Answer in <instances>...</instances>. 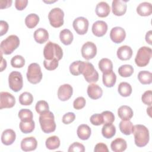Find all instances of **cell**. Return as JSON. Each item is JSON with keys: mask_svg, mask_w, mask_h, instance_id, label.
Listing matches in <instances>:
<instances>
[{"mask_svg": "<svg viewBox=\"0 0 152 152\" xmlns=\"http://www.w3.org/2000/svg\"><path fill=\"white\" fill-rule=\"evenodd\" d=\"M132 134L134 135V142L138 147L145 146L150 140L149 131L143 125H135L133 126Z\"/></svg>", "mask_w": 152, "mask_h": 152, "instance_id": "6da1fadb", "label": "cell"}, {"mask_svg": "<svg viewBox=\"0 0 152 152\" xmlns=\"http://www.w3.org/2000/svg\"><path fill=\"white\" fill-rule=\"evenodd\" d=\"M79 70L87 82L91 83H96L98 81L99 74L91 63L81 61Z\"/></svg>", "mask_w": 152, "mask_h": 152, "instance_id": "7a4b0ae2", "label": "cell"}, {"mask_svg": "<svg viewBox=\"0 0 152 152\" xmlns=\"http://www.w3.org/2000/svg\"><path fill=\"white\" fill-rule=\"evenodd\" d=\"M43 56L45 59L46 60L57 59L59 61L63 56V51L59 45L52 42H49L44 47Z\"/></svg>", "mask_w": 152, "mask_h": 152, "instance_id": "3957f363", "label": "cell"}, {"mask_svg": "<svg viewBox=\"0 0 152 152\" xmlns=\"http://www.w3.org/2000/svg\"><path fill=\"white\" fill-rule=\"evenodd\" d=\"M39 122L43 132L46 134L54 132L56 129V124L53 113L48 111L39 116Z\"/></svg>", "mask_w": 152, "mask_h": 152, "instance_id": "277c9868", "label": "cell"}, {"mask_svg": "<svg viewBox=\"0 0 152 152\" xmlns=\"http://www.w3.org/2000/svg\"><path fill=\"white\" fill-rule=\"evenodd\" d=\"M20 45V39L16 35H10L1 43V52L5 55L11 54Z\"/></svg>", "mask_w": 152, "mask_h": 152, "instance_id": "5b68a950", "label": "cell"}, {"mask_svg": "<svg viewBox=\"0 0 152 152\" xmlns=\"http://www.w3.org/2000/svg\"><path fill=\"white\" fill-rule=\"evenodd\" d=\"M152 55V50L147 46L141 47L135 58V62L139 67H144L147 65Z\"/></svg>", "mask_w": 152, "mask_h": 152, "instance_id": "8992f818", "label": "cell"}, {"mask_svg": "<svg viewBox=\"0 0 152 152\" xmlns=\"http://www.w3.org/2000/svg\"><path fill=\"white\" fill-rule=\"evenodd\" d=\"M26 76L28 82L31 84H36L40 83L42 78V73L40 65L37 63L30 64L28 66Z\"/></svg>", "mask_w": 152, "mask_h": 152, "instance_id": "52a82bcc", "label": "cell"}, {"mask_svg": "<svg viewBox=\"0 0 152 152\" xmlns=\"http://www.w3.org/2000/svg\"><path fill=\"white\" fill-rule=\"evenodd\" d=\"M64 12L59 8H55L50 11L48 14V19L50 24L55 27L58 28L64 24Z\"/></svg>", "mask_w": 152, "mask_h": 152, "instance_id": "ba28073f", "label": "cell"}, {"mask_svg": "<svg viewBox=\"0 0 152 152\" xmlns=\"http://www.w3.org/2000/svg\"><path fill=\"white\" fill-rule=\"evenodd\" d=\"M9 87L14 92L21 90L23 86V80L21 74L18 71H12L8 76Z\"/></svg>", "mask_w": 152, "mask_h": 152, "instance_id": "9c48e42d", "label": "cell"}, {"mask_svg": "<svg viewBox=\"0 0 152 152\" xmlns=\"http://www.w3.org/2000/svg\"><path fill=\"white\" fill-rule=\"evenodd\" d=\"M88 25L89 23L88 20L83 17L76 18L72 23L74 30L80 35H84L87 32Z\"/></svg>", "mask_w": 152, "mask_h": 152, "instance_id": "30bf717a", "label": "cell"}, {"mask_svg": "<svg viewBox=\"0 0 152 152\" xmlns=\"http://www.w3.org/2000/svg\"><path fill=\"white\" fill-rule=\"evenodd\" d=\"M81 55L86 60H90L95 57L97 54L96 45L91 42H87L81 48Z\"/></svg>", "mask_w": 152, "mask_h": 152, "instance_id": "8fae6325", "label": "cell"}, {"mask_svg": "<svg viewBox=\"0 0 152 152\" xmlns=\"http://www.w3.org/2000/svg\"><path fill=\"white\" fill-rule=\"evenodd\" d=\"M15 104V99L13 95L8 92L0 93V109L11 108Z\"/></svg>", "mask_w": 152, "mask_h": 152, "instance_id": "7c38bea8", "label": "cell"}, {"mask_svg": "<svg viewBox=\"0 0 152 152\" xmlns=\"http://www.w3.org/2000/svg\"><path fill=\"white\" fill-rule=\"evenodd\" d=\"M126 37L125 30L121 27H115L112 28L110 32V38L115 43L122 42Z\"/></svg>", "mask_w": 152, "mask_h": 152, "instance_id": "4fadbf2b", "label": "cell"}, {"mask_svg": "<svg viewBox=\"0 0 152 152\" xmlns=\"http://www.w3.org/2000/svg\"><path fill=\"white\" fill-rule=\"evenodd\" d=\"M72 93V87L68 84H65L59 87L58 90V97L61 101H66L71 97Z\"/></svg>", "mask_w": 152, "mask_h": 152, "instance_id": "5bb4252c", "label": "cell"}, {"mask_svg": "<svg viewBox=\"0 0 152 152\" xmlns=\"http://www.w3.org/2000/svg\"><path fill=\"white\" fill-rule=\"evenodd\" d=\"M127 1L113 0L112 4V12L116 16H122L124 15L126 11L127 5L126 2Z\"/></svg>", "mask_w": 152, "mask_h": 152, "instance_id": "9a60e30c", "label": "cell"}, {"mask_svg": "<svg viewBox=\"0 0 152 152\" xmlns=\"http://www.w3.org/2000/svg\"><path fill=\"white\" fill-rule=\"evenodd\" d=\"M107 31V24L106 22L99 20L94 22L92 26V33L97 37L103 36Z\"/></svg>", "mask_w": 152, "mask_h": 152, "instance_id": "2e32d148", "label": "cell"}, {"mask_svg": "<svg viewBox=\"0 0 152 152\" xmlns=\"http://www.w3.org/2000/svg\"><path fill=\"white\" fill-rule=\"evenodd\" d=\"M37 141L33 137L24 138L21 142V148L24 151H30L36 150Z\"/></svg>", "mask_w": 152, "mask_h": 152, "instance_id": "e0dca14e", "label": "cell"}, {"mask_svg": "<svg viewBox=\"0 0 152 152\" xmlns=\"http://www.w3.org/2000/svg\"><path fill=\"white\" fill-rule=\"evenodd\" d=\"M87 91L88 97L93 100L100 98L103 94L102 88L96 84H90L88 85Z\"/></svg>", "mask_w": 152, "mask_h": 152, "instance_id": "ac0fdd59", "label": "cell"}, {"mask_svg": "<svg viewBox=\"0 0 152 152\" xmlns=\"http://www.w3.org/2000/svg\"><path fill=\"white\" fill-rule=\"evenodd\" d=\"M116 54L118 58L122 61L129 60L132 56V50L130 46L124 45L118 49Z\"/></svg>", "mask_w": 152, "mask_h": 152, "instance_id": "d6986e66", "label": "cell"}, {"mask_svg": "<svg viewBox=\"0 0 152 152\" xmlns=\"http://www.w3.org/2000/svg\"><path fill=\"white\" fill-rule=\"evenodd\" d=\"M16 138V134L14 130L7 129L3 131L1 135V141L5 145H11Z\"/></svg>", "mask_w": 152, "mask_h": 152, "instance_id": "ffe728a7", "label": "cell"}, {"mask_svg": "<svg viewBox=\"0 0 152 152\" xmlns=\"http://www.w3.org/2000/svg\"><path fill=\"white\" fill-rule=\"evenodd\" d=\"M96 15L102 18L106 17L110 13V8L109 4L106 2H99L95 9Z\"/></svg>", "mask_w": 152, "mask_h": 152, "instance_id": "44dd1931", "label": "cell"}, {"mask_svg": "<svg viewBox=\"0 0 152 152\" xmlns=\"http://www.w3.org/2000/svg\"><path fill=\"white\" fill-rule=\"evenodd\" d=\"M118 115L122 121H128L132 118L134 112L129 106L123 105L118 109Z\"/></svg>", "mask_w": 152, "mask_h": 152, "instance_id": "7402d4cb", "label": "cell"}, {"mask_svg": "<svg viewBox=\"0 0 152 152\" xmlns=\"http://www.w3.org/2000/svg\"><path fill=\"white\" fill-rule=\"evenodd\" d=\"M110 147L114 152H122L126 149L127 144L124 139L118 138L112 141Z\"/></svg>", "mask_w": 152, "mask_h": 152, "instance_id": "603a6c76", "label": "cell"}, {"mask_svg": "<svg viewBox=\"0 0 152 152\" xmlns=\"http://www.w3.org/2000/svg\"><path fill=\"white\" fill-rule=\"evenodd\" d=\"M102 80L103 84L106 87H112L116 83V75L113 71L106 73H103Z\"/></svg>", "mask_w": 152, "mask_h": 152, "instance_id": "cb8c5ba5", "label": "cell"}, {"mask_svg": "<svg viewBox=\"0 0 152 152\" xmlns=\"http://www.w3.org/2000/svg\"><path fill=\"white\" fill-rule=\"evenodd\" d=\"M34 39L37 43L43 44L48 40L49 33L46 29L43 28H39L34 31Z\"/></svg>", "mask_w": 152, "mask_h": 152, "instance_id": "d4e9b609", "label": "cell"}, {"mask_svg": "<svg viewBox=\"0 0 152 152\" xmlns=\"http://www.w3.org/2000/svg\"><path fill=\"white\" fill-rule=\"evenodd\" d=\"M137 12L140 16H149L152 13V6L150 2H144L137 7Z\"/></svg>", "mask_w": 152, "mask_h": 152, "instance_id": "484cf974", "label": "cell"}, {"mask_svg": "<svg viewBox=\"0 0 152 152\" xmlns=\"http://www.w3.org/2000/svg\"><path fill=\"white\" fill-rule=\"evenodd\" d=\"M77 134L78 138L82 140H88L91 134V130L90 126L86 124H81L78 126Z\"/></svg>", "mask_w": 152, "mask_h": 152, "instance_id": "4316f807", "label": "cell"}, {"mask_svg": "<svg viewBox=\"0 0 152 152\" xmlns=\"http://www.w3.org/2000/svg\"><path fill=\"white\" fill-rule=\"evenodd\" d=\"M61 42L65 45H69L72 42L74 36L72 32L68 29H64L59 33Z\"/></svg>", "mask_w": 152, "mask_h": 152, "instance_id": "83f0119b", "label": "cell"}, {"mask_svg": "<svg viewBox=\"0 0 152 152\" xmlns=\"http://www.w3.org/2000/svg\"><path fill=\"white\" fill-rule=\"evenodd\" d=\"M116 133V128L112 124H105L102 127V135L107 138L109 139L112 138Z\"/></svg>", "mask_w": 152, "mask_h": 152, "instance_id": "f1b7e54d", "label": "cell"}, {"mask_svg": "<svg viewBox=\"0 0 152 152\" xmlns=\"http://www.w3.org/2000/svg\"><path fill=\"white\" fill-rule=\"evenodd\" d=\"M119 94L122 97H128L132 93V87L126 82L121 83L118 87Z\"/></svg>", "mask_w": 152, "mask_h": 152, "instance_id": "f546056e", "label": "cell"}, {"mask_svg": "<svg viewBox=\"0 0 152 152\" xmlns=\"http://www.w3.org/2000/svg\"><path fill=\"white\" fill-rule=\"evenodd\" d=\"M99 68L103 73L112 71L113 64L111 60L108 58H102L99 62Z\"/></svg>", "mask_w": 152, "mask_h": 152, "instance_id": "4dcf8cb0", "label": "cell"}, {"mask_svg": "<svg viewBox=\"0 0 152 152\" xmlns=\"http://www.w3.org/2000/svg\"><path fill=\"white\" fill-rule=\"evenodd\" d=\"M119 129L121 132L126 135H129L132 134V129L134 125L132 123L129 121H122L120 122L119 125Z\"/></svg>", "mask_w": 152, "mask_h": 152, "instance_id": "1f68e13d", "label": "cell"}, {"mask_svg": "<svg viewBox=\"0 0 152 152\" xmlns=\"http://www.w3.org/2000/svg\"><path fill=\"white\" fill-rule=\"evenodd\" d=\"M39 22V17L34 13L28 14L25 18V24L28 28H33Z\"/></svg>", "mask_w": 152, "mask_h": 152, "instance_id": "d6a6232c", "label": "cell"}, {"mask_svg": "<svg viewBox=\"0 0 152 152\" xmlns=\"http://www.w3.org/2000/svg\"><path fill=\"white\" fill-rule=\"evenodd\" d=\"M46 147L49 150H55L58 148L60 146V140L56 135L51 136L48 138L45 142Z\"/></svg>", "mask_w": 152, "mask_h": 152, "instance_id": "836d02e7", "label": "cell"}, {"mask_svg": "<svg viewBox=\"0 0 152 152\" xmlns=\"http://www.w3.org/2000/svg\"><path fill=\"white\" fill-rule=\"evenodd\" d=\"M138 79L142 84H150L152 82V74L147 71H141L138 74Z\"/></svg>", "mask_w": 152, "mask_h": 152, "instance_id": "e575fe53", "label": "cell"}, {"mask_svg": "<svg viewBox=\"0 0 152 152\" xmlns=\"http://www.w3.org/2000/svg\"><path fill=\"white\" fill-rule=\"evenodd\" d=\"M20 129L21 131L24 134H28L33 131L35 127V124L33 120L29 122H20Z\"/></svg>", "mask_w": 152, "mask_h": 152, "instance_id": "d590c367", "label": "cell"}, {"mask_svg": "<svg viewBox=\"0 0 152 152\" xmlns=\"http://www.w3.org/2000/svg\"><path fill=\"white\" fill-rule=\"evenodd\" d=\"M133 72L134 68L131 65H122L118 68V73L122 77H129L131 76Z\"/></svg>", "mask_w": 152, "mask_h": 152, "instance_id": "8d00e7d4", "label": "cell"}, {"mask_svg": "<svg viewBox=\"0 0 152 152\" xmlns=\"http://www.w3.org/2000/svg\"><path fill=\"white\" fill-rule=\"evenodd\" d=\"M19 102L21 105L28 106L30 105L33 101V96L29 92H24L19 96Z\"/></svg>", "mask_w": 152, "mask_h": 152, "instance_id": "74e56055", "label": "cell"}, {"mask_svg": "<svg viewBox=\"0 0 152 152\" xmlns=\"http://www.w3.org/2000/svg\"><path fill=\"white\" fill-rule=\"evenodd\" d=\"M18 117L22 122H29L33 120V114L27 109H22L18 112Z\"/></svg>", "mask_w": 152, "mask_h": 152, "instance_id": "f35d334b", "label": "cell"}, {"mask_svg": "<svg viewBox=\"0 0 152 152\" xmlns=\"http://www.w3.org/2000/svg\"><path fill=\"white\" fill-rule=\"evenodd\" d=\"M35 109L37 113L42 115L49 111V104L48 102L45 100H39L36 104Z\"/></svg>", "mask_w": 152, "mask_h": 152, "instance_id": "ab89813d", "label": "cell"}, {"mask_svg": "<svg viewBox=\"0 0 152 152\" xmlns=\"http://www.w3.org/2000/svg\"><path fill=\"white\" fill-rule=\"evenodd\" d=\"M11 65L14 68H20L25 65V59L21 55H15L11 60Z\"/></svg>", "mask_w": 152, "mask_h": 152, "instance_id": "60d3db41", "label": "cell"}, {"mask_svg": "<svg viewBox=\"0 0 152 152\" xmlns=\"http://www.w3.org/2000/svg\"><path fill=\"white\" fill-rule=\"evenodd\" d=\"M59 61L57 59H53L52 60L45 59L43 61V65L45 68L49 71H52L55 69L59 64Z\"/></svg>", "mask_w": 152, "mask_h": 152, "instance_id": "b9f144b4", "label": "cell"}, {"mask_svg": "<svg viewBox=\"0 0 152 152\" xmlns=\"http://www.w3.org/2000/svg\"><path fill=\"white\" fill-rule=\"evenodd\" d=\"M101 115L103 118V124H112L115 121L114 114L110 111H108V110L104 111L101 113Z\"/></svg>", "mask_w": 152, "mask_h": 152, "instance_id": "7bdbcfd3", "label": "cell"}, {"mask_svg": "<svg viewBox=\"0 0 152 152\" xmlns=\"http://www.w3.org/2000/svg\"><path fill=\"white\" fill-rule=\"evenodd\" d=\"M90 121L92 125L96 126H99L103 124V118L101 113H96L91 115L90 118Z\"/></svg>", "mask_w": 152, "mask_h": 152, "instance_id": "ee69618b", "label": "cell"}, {"mask_svg": "<svg viewBox=\"0 0 152 152\" xmlns=\"http://www.w3.org/2000/svg\"><path fill=\"white\" fill-rule=\"evenodd\" d=\"M84 151H85V147L84 145L78 142H75L72 144H71L68 150V152H72V151L84 152Z\"/></svg>", "mask_w": 152, "mask_h": 152, "instance_id": "f6af8a7d", "label": "cell"}, {"mask_svg": "<svg viewBox=\"0 0 152 152\" xmlns=\"http://www.w3.org/2000/svg\"><path fill=\"white\" fill-rule=\"evenodd\" d=\"M81 61H76L71 63L69 66V71L71 74L73 75H79L80 74V65Z\"/></svg>", "mask_w": 152, "mask_h": 152, "instance_id": "bcb514c9", "label": "cell"}, {"mask_svg": "<svg viewBox=\"0 0 152 152\" xmlns=\"http://www.w3.org/2000/svg\"><path fill=\"white\" fill-rule=\"evenodd\" d=\"M86 99L83 97H78L73 102V107L75 109L80 110L83 109L86 105Z\"/></svg>", "mask_w": 152, "mask_h": 152, "instance_id": "7dc6e473", "label": "cell"}, {"mask_svg": "<svg viewBox=\"0 0 152 152\" xmlns=\"http://www.w3.org/2000/svg\"><path fill=\"white\" fill-rule=\"evenodd\" d=\"M151 90H147L145 91L141 96V100L145 104L149 106H151Z\"/></svg>", "mask_w": 152, "mask_h": 152, "instance_id": "c3c4849f", "label": "cell"}, {"mask_svg": "<svg viewBox=\"0 0 152 152\" xmlns=\"http://www.w3.org/2000/svg\"><path fill=\"white\" fill-rule=\"evenodd\" d=\"M75 119V115L73 112H68L62 116V122L64 124L68 125L72 122Z\"/></svg>", "mask_w": 152, "mask_h": 152, "instance_id": "681fc988", "label": "cell"}, {"mask_svg": "<svg viewBox=\"0 0 152 152\" xmlns=\"http://www.w3.org/2000/svg\"><path fill=\"white\" fill-rule=\"evenodd\" d=\"M27 0H16L15 1V7L17 10L22 11L27 5Z\"/></svg>", "mask_w": 152, "mask_h": 152, "instance_id": "f907efd6", "label": "cell"}, {"mask_svg": "<svg viewBox=\"0 0 152 152\" xmlns=\"http://www.w3.org/2000/svg\"><path fill=\"white\" fill-rule=\"evenodd\" d=\"M94 152H108L109 150L107 145L102 142L97 144L94 148Z\"/></svg>", "mask_w": 152, "mask_h": 152, "instance_id": "816d5d0a", "label": "cell"}, {"mask_svg": "<svg viewBox=\"0 0 152 152\" xmlns=\"http://www.w3.org/2000/svg\"><path fill=\"white\" fill-rule=\"evenodd\" d=\"M0 26H1V31H0V36H2L7 33L8 30V24L3 20L0 21Z\"/></svg>", "mask_w": 152, "mask_h": 152, "instance_id": "f5cc1de1", "label": "cell"}, {"mask_svg": "<svg viewBox=\"0 0 152 152\" xmlns=\"http://www.w3.org/2000/svg\"><path fill=\"white\" fill-rule=\"evenodd\" d=\"M12 1L11 0H1L0 1V4H1V9H4V8H7L10 7H11L12 4Z\"/></svg>", "mask_w": 152, "mask_h": 152, "instance_id": "db71d44e", "label": "cell"}, {"mask_svg": "<svg viewBox=\"0 0 152 152\" xmlns=\"http://www.w3.org/2000/svg\"><path fill=\"white\" fill-rule=\"evenodd\" d=\"M151 35H152V31L150 30L148 32H147L145 34V41L149 44L151 45Z\"/></svg>", "mask_w": 152, "mask_h": 152, "instance_id": "11a10c76", "label": "cell"}, {"mask_svg": "<svg viewBox=\"0 0 152 152\" xmlns=\"http://www.w3.org/2000/svg\"><path fill=\"white\" fill-rule=\"evenodd\" d=\"M1 71H3L4 69H5L7 67V61L5 59H4L2 58V56H1Z\"/></svg>", "mask_w": 152, "mask_h": 152, "instance_id": "9f6ffc18", "label": "cell"}, {"mask_svg": "<svg viewBox=\"0 0 152 152\" xmlns=\"http://www.w3.org/2000/svg\"><path fill=\"white\" fill-rule=\"evenodd\" d=\"M151 109V106H150L148 109H147V112L148 113V114L150 116H151V112H150Z\"/></svg>", "mask_w": 152, "mask_h": 152, "instance_id": "6f0895ef", "label": "cell"}]
</instances>
